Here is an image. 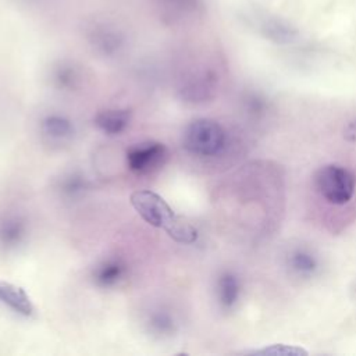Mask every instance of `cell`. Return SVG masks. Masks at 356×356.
<instances>
[{"instance_id":"1","label":"cell","mask_w":356,"mask_h":356,"mask_svg":"<svg viewBox=\"0 0 356 356\" xmlns=\"http://www.w3.org/2000/svg\"><path fill=\"white\" fill-rule=\"evenodd\" d=\"M131 204L147 224L164 229L177 242L192 243L196 241V229L182 221L159 193L149 189L135 191L131 195Z\"/></svg>"},{"instance_id":"2","label":"cell","mask_w":356,"mask_h":356,"mask_svg":"<svg viewBox=\"0 0 356 356\" xmlns=\"http://www.w3.org/2000/svg\"><path fill=\"white\" fill-rule=\"evenodd\" d=\"M316 192L330 204L343 206L352 200L356 192L355 174L341 164H325L313 175Z\"/></svg>"},{"instance_id":"3","label":"cell","mask_w":356,"mask_h":356,"mask_svg":"<svg viewBox=\"0 0 356 356\" xmlns=\"http://www.w3.org/2000/svg\"><path fill=\"white\" fill-rule=\"evenodd\" d=\"M227 132L222 125L210 118H197L184 131V147L200 157H216L227 146Z\"/></svg>"},{"instance_id":"4","label":"cell","mask_w":356,"mask_h":356,"mask_svg":"<svg viewBox=\"0 0 356 356\" xmlns=\"http://www.w3.org/2000/svg\"><path fill=\"white\" fill-rule=\"evenodd\" d=\"M83 35L90 49L106 58L120 56L127 46V36L113 21L90 18L83 26Z\"/></svg>"},{"instance_id":"5","label":"cell","mask_w":356,"mask_h":356,"mask_svg":"<svg viewBox=\"0 0 356 356\" xmlns=\"http://www.w3.org/2000/svg\"><path fill=\"white\" fill-rule=\"evenodd\" d=\"M149 3L157 18L171 26L189 24L204 11V0H149Z\"/></svg>"},{"instance_id":"6","label":"cell","mask_w":356,"mask_h":356,"mask_svg":"<svg viewBox=\"0 0 356 356\" xmlns=\"http://www.w3.org/2000/svg\"><path fill=\"white\" fill-rule=\"evenodd\" d=\"M167 159V147L160 142L138 143L127 150L128 168L139 175L159 170Z\"/></svg>"},{"instance_id":"7","label":"cell","mask_w":356,"mask_h":356,"mask_svg":"<svg viewBox=\"0 0 356 356\" xmlns=\"http://www.w3.org/2000/svg\"><path fill=\"white\" fill-rule=\"evenodd\" d=\"M128 274V266L121 257H106L95 264L90 277L96 286L111 289L118 286Z\"/></svg>"},{"instance_id":"8","label":"cell","mask_w":356,"mask_h":356,"mask_svg":"<svg viewBox=\"0 0 356 356\" xmlns=\"http://www.w3.org/2000/svg\"><path fill=\"white\" fill-rule=\"evenodd\" d=\"M74 132V124L63 115L51 114L44 117L40 122V134L43 142L50 146L60 147L67 145L72 139Z\"/></svg>"},{"instance_id":"9","label":"cell","mask_w":356,"mask_h":356,"mask_svg":"<svg viewBox=\"0 0 356 356\" xmlns=\"http://www.w3.org/2000/svg\"><path fill=\"white\" fill-rule=\"evenodd\" d=\"M28 235L26 220L15 213L0 216V248L11 250L24 243Z\"/></svg>"},{"instance_id":"10","label":"cell","mask_w":356,"mask_h":356,"mask_svg":"<svg viewBox=\"0 0 356 356\" xmlns=\"http://www.w3.org/2000/svg\"><path fill=\"white\" fill-rule=\"evenodd\" d=\"M0 302L25 317L32 316L35 310L31 298L21 286L3 280H0Z\"/></svg>"},{"instance_id":"11","label":"cell","mask_w":356,"mask_h":356,"mask_svg":"<svg viewBox=\"0 0 356 356\" xmlns=\"http://www.w3.org/2000/svg\"><path fill=\"white\" fill-rule=\"evenodd\" d=\"M131 120V113L127 108H108L96 114L95 125L107 135H118L125 131Z\"/></svg>"},{"instance_id":"12","label":"cell","mask_w":356,"mask_h":356,"mask_svg":"<svg viewBox=\"0 0 356 356\" xmlns=\"http://www.w3.org/2000/svg\"><path fill=\"white\" fill-rule=\"evenodd\" d=\"M286 266L298 278H310L318 270V260L317 257L305 248H298L289 252L286 257Z\"/></svg>"},{"instance_id":"13","label":"cell","mask_w":356,"mask_h":356,"mask_svg":"<svg viewBox=\"0 0 356 356\" xmlns=\"http://www.w3.org/2000/svg\"><path fill=\"white\" fill-rule=\"evenodd\" d=\"M216 293L218 305L224 310L232 309L241 295V282L238 277L231 271H224L217 280Z\"/></svg>"},{"instance_id":"14","label":"cell","mask_w":356,"mask_h":356,"mask_svg":"<svg viewBox=\"0 0 356 356\" xmlns=\"http://www.w3.org/2000/svg\"><path fill=\"white\" fill-rule=\"evenodd\" d=\"M51 82L57 89L71 90L75 89L81 82V71L71 61H58L50 74Z\"/></svg>"},{"instance_id":"15","label":"cell","mask_w":356,"mask_h":356,"mask_svg":"<svg viewBox=\"0 0 356 356\" xmlns=\"http://www.w3.org/2000/svg\"><path fill=\"white\" fill-rule=\"evenodd\" d=\"M146 325L153 335L160 338L171 337L177 331V321L174 316L164 310H156L150 313L146 320Z\"/></svg>"},{"instance_id":"16","label":"cell","mask_w":356,"mask_h":356,"mask_svg":"<svg viewBox=\"0 0 356 356\" xmlns=\"http://www.w3.org/2000/svg\"><path fill=\"white\" fill-rule=\"evenodd\" d=\"M89 189L88 178L76 171L64 175L58 182V191L65 197H79Z\"/></svg>"},{"instance_id":"17","label":"cell","mask_w":356,"mask_h":356,"mask_svg":"<svg viewBox=\"0 0 356 356\" xmlns=\"http://www.w3.org/2000/svg\"><path fill=\"white\" fill-rule=\"evenodd\" d=\"M253 353H257V355H281V356H296V355H307V352L302 348H298V346H288V345H282V343H278V345H270L268 348H263V349H259V350H254Z\"/></svg>"},{"instance_id":"18","label":"cell","mask_w":356,"mask_h":356,"mask_svg":"<svg viewBox=\"0 0 356 356\" xmlns=\"http://www.w3.org/2000/svg\"><path fill=\"white\" fill-rule=\"evenodd\" d=\"M345 138L350 142H355L356 140V120L349 122L346 125V129H345Z\"/></svg>"}]
</instances>
